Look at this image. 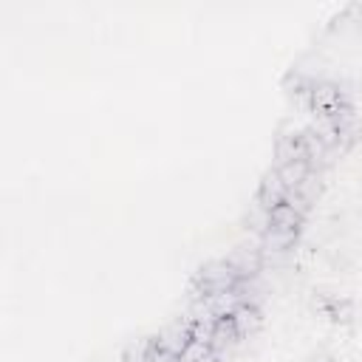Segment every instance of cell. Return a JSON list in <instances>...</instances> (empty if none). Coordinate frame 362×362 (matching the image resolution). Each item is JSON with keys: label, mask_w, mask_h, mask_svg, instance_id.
<instances>
[{"label": "cell", "mask_w": 362, "mask_h": 362, "mask_svg": "<svg viewBox=\"0 0 362 362\" xmlns=\"http://www.w3.org/2000/svg\"><path fill=\"white\" fill-rule=\"evenodd\" d=\"M153 362H178V356H175V354H170V351H158V356H156Z\"/></svg>", "instance_id": "cell-3"}, {"label": "cell", "mask_w": 362, "mask_h": 362, "mask_svg": "<svg viewBox=\"0 0 362 362\" xmlns=\"http://www.w3.org/2000/svg\"><path fill=\"white\" fill-rule=\"evenodd\" d=\"M269 223H272V229H277V232H291L294 226H297V212H294V206L291 204H274L272 206V212H269Z\"/></svg>", "instance_id": "cell-2"}, {"label": "cell", "mask_w": 362, "mask_h": 362, "mask_svg": "<svg viewBox=\"0 0 362 362\" xmlns=\"http://www.w3.org/2000/svg\"><path fill=\"white\" fill-rule=\"evenodd\" d=\"M308 173H311V164L305 158H291L280 167V181L283 187H300L308 178Z\"/></svg>", "instance_id": "cell-1"}]
</instances>
